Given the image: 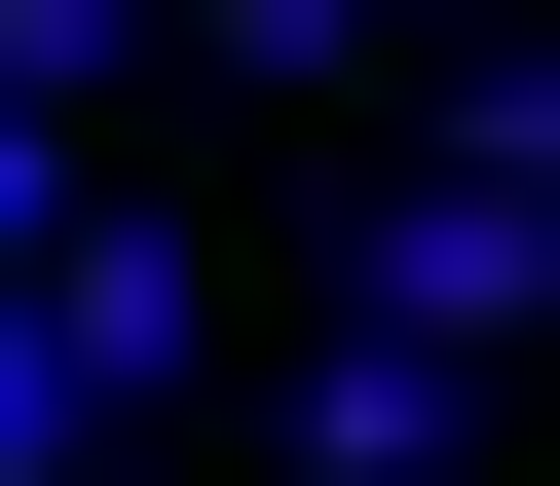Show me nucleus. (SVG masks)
<instances>
[{
	"label": "nucleus",
	"instance_id": "obj_8",
	"mask_svg": "<svg viewBox=\"0 0 560 486\" xmlns=\"http://www.w3.org/2000/svg\"><path fill=\"white\" fill-rule=\"evenodd\" d=\"M113 38H150V0H0V76H38V113H75V76H113Z\"/></svg>",
	"mask_w": 560,
	"mask_h": 486
},
{
	"label": "nucleus",
	"instance_id": "obj_1",
	"mask_svg": "<svg viewBox=\"0 0 560 486\" xmlns=\"http://www.w3.org/2000/svg\"><path fill=\"white\" fill-rule=\"evenodd\" d=\"M523 300H560V187H374V337H448V374H486Z\"/></svg>",
	"mask_w": 560,
	"mask_h": 486
},
{
	"label": "nucleus",
	"instance_id": "obj_2",
	"mask_svg": "<svg viewBox=\"0 0 560 486\" xmlns=\"http://www.w3.org/2000/svg\"><path fill=\"white\" fill-rule=\"evenodd\" d=\"M38 337H75L113 412H187V337H224V300H187V224H75V263H38Z\"/></svg>",
	"mask_w": 560,
	"mask_h": 486
},
{
	"label": "nucleus",
	"instance_id": "obj_6",
	"mask_svg": "<svg viewBox=\"0 0 560 486\" xmlns=\"http://www.w3.org/2000/svg\"><path fill=\"white\" fill-rule=\"evenodd\" d=\"M448 187H560V38H523V76H448Z\"/></svg>",
	"mask_w": 560,
	"mask_h": 486
},
{
	"label": "nucleus",
	"instance_id": "obj_4",
	"mask_svg": "<svg viewBox=\"0 0 560 486\" xmlns=\"http://www.w3.org/2000/svg\"><path fill=\"white\" fill-rule=\"evenodd\" d=\"M0 486H113V374H75L38 300H0Z\"/></svg>",
	"mask_w": 560,
	"mask_h": 486
},
{
	"label": "nucleus",
	"instance_id": "obj_7",
	"mask_svg": "<svg viewBox=\"0 0 560 486\" xmlns=\"http://www.w3.org/2000/svg\"><path fill=\"white\" fill-rule=\"evenodd\" d=\"M374 38H411V0H224V76H374Z\"/></svg>",
	"mask_w": 560,
	"mask_h": 486
},
{
	"label": "nucleus",
	"instance_id": "obj_5",
	"mask_svg": "<svg viewBox=\"0 0 560 486\" xmlns=\"http://www.w3.org/2000/svg\"><path fill=\"white\" fill-rule=\"evenodd\" d=\"M38 263H75V113L0 76V300H38Z\"/></svg>",
	"mask_w": 560,
	"mask_h": 486
},
{
	"label": "nucleus",
	"instance_id": "obj_3",
	"mask_svg": "<svg viewBox=\"0 0 560 486\" xmlns=\"http://www.w3.org/2000/svg\"><path fill=\"white\" fill-rule=\"evenodd\" d=\"M300 486H448V337H374V300H337V374H300Z\"/></svg>",
	"mask_w": 560,
	"mask_h": 486
}]
</instances>
